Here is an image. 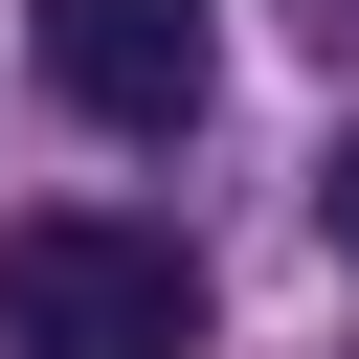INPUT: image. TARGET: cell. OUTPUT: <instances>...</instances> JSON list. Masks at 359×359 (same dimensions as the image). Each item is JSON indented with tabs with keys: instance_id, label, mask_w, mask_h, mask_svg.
Wrapping results in <instances>:
<instances>
[{
	"instance_id": "cell-1",
	"label": "cell",
	"mask_w": 359,
	"mask_h": 359,
	"mask_svg": "<svg viewBox=\"0 0 359 359\" xmlns=\"http://www.w3.org/2000/svg\"><path fill=\"white\" fill-rule=\"evenodd\" d=\"M0 359H202V269H180V224L22 202V224H0Z\"/></svg>"
},
{
	"instance_id": "cell-2",
	"label": "cell",
	"mask_w": 359,
	"mask_h": 359,
	"mask_svg": "<svg viewBox=\"0 0 359 359\" xmlns=\"http://www.w3.org/2000/svg\"><path fill=\"white\" fill-rule=\"evenodd\" d=\"M22 45H45V90H67L90 135H180V112H202V67H224V22H202V0H22Z\"/></svg>"
},
{
	"instance_id": "cell-3",
	"label": "cell",
	"mask_w": 359,
	"mask_h": 359,
	"mask_svg": "<svg viewBox=\"0 0 359 359\" xmlns=\"http://www.w3.org/2000/svg\"><path fill=\"white\" fill-rule=\"evenodd\" d=\"M314 224H337V269H359V135H337V157H314Z\"/></svg>"
},
{
	"instance_id": "cell-4",
	"label": "cell",
	"mask_w": 359,
	"mask_h": 359,
	"mask_svg": "<svg viewBox=\"0 0 359 359\" xmlns=\"http://www.w3.org/2000/svg\"><path fill=\"white\" fill-rule=\"evenodd\" d=\"M292 22H314V45H337V67H359V0H292Z\"/></svg>"
}]
</instances>
